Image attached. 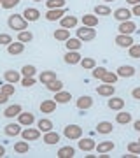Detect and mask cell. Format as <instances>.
Segmentation results:
<instances>
[{
  "mask_svg": "<svg viewBox=\"0 0 140 158\" xmlns=\"http://www.w3.org/2000/svg\"><path fill=\"white\" fill-rule=\"evenodd\" d=\"M37 127H39L40 132H44V134H46V132H51V130H53V121H51V119H47V118L39 119Z\"/></svg>",
  "mask_w": 140,
  "mask_h": 158,
  "instance_id": "cell-32",
  "label": "cell"
},
{
  "mask_svg": "<svg viewBox=\"0 0 140 158\" xmlns=\"http://www.w3.org/2000/svg\"><path fill=\"white\" fill-rule=\"evenodd\" d=\"M138 142H140V139H138Z\"/></svg>",
  "mask_w": 140,
  "mask_h": 158,
  "instance_id": "cell-58",
  "label": "cell"
},
{
  "mask_svg": "<svg viewBox=\"0 0 140 158\" xmlns=\"http://www.w3.org/2000/svg\"><path fill=\"white\" fill-rule=\"evenodd\" d=\"M4 79H6V83L14 85V83H18V81L21 79V76H19L18 70H6V72H4Z\"/></svg>",
  "mask_w": 140,
  "mask_h": 158,
  "instance_id": "cell-19",
  "label": "cell"
},
{
  "mask_svg": "<svg viewBox=\"0 0 140 158\" xmlns=\"http://www.w3.org/2000/svg\"><path fill=\"white\" fill-rule=\"evenodd\" d=\"M105 72H107V69L95 67V69H93V77H95V79H102L103 76H105Z\"/></svg>",
  "mask_w": 140,
  "mask_h": 158,
  "instance_id": "cell-44",
  "label": "cell"
},
{
  "mask_svg": "<svg viewBox=\"0 0 140 158\" xmlns=\"http://www.w3.org/2000/svg\"><path fill=\"white\" fill-rule=\"evenodd\" d=\"M54 98H56V104H67V102H70V98H72V95L68 93V91H56V95H54Z\"/></svg>",
  "mask_w": 140,
  "mask_h": 158,
  "instance_id": "cell-31",
  "label": "cell"
},
{
  "mask_svg": "<svg viewBox=\"0 0 140 158\" xmlns=\"http://www.w3.org/2000/svg\"><path fill=\"white\" fill-rule=\"evenodd\" d=\"M81 67H82L84 70H93V69L96 67L95 58H82V60H81Z\"/></svg>",
  "mask_w": 140,
  "mask_h": 158,
  "instance_id": "cell-35",
  "label": "cell"
},
{
  "mask_svg": "<svg viewBox=\"0 0 140 158\" xmlns=\"http://www.w3.org/2000/svg\"><path fill=\"white\" fill-rule=\"evenodd\" d=\"M81 60H82V56L79 55L77 51H68L67 55H65V63H68V65H75V63H81Z\"/></svg>",
  "mask_w": 140,
  "mask_h": 158,
  "instance_id": "cell-16",
  "label": "cell"
},
{
  "mask_svg": "<svg viewBox=\"0 0 140 158\" xmlns=\"http://www.w3.org/2000/svg\"><path fill=\"white\" fill-rule=\"evenodd\" d=\"M32 39H34V34L28 32V30H23V32H19V35H18V40L23 42V44H25V42H30Z\"/></svg>",
  "mask_w": 140,
  "mask_h": 158,
  "instance_id": "cell-37",
  "label": "cell"
},
{
  "mask_svg": "<svg viewBox=\"0 0 140 158\" xmlns=\"http://www.w3.org/2000/svg\"><path fill=\"white\" fill-rule=\"evenodd\" d=\"M23 51H25V44L23 42H11V44L7 46V53L12 55V56H18V55H21Z\"/></svg>",
  "mask_w": 140,
  "mask_h": 158,
  "instance_id": "cell-10",
  "label": "cell"
},
{
  "mask_svg": "<svg viewBox=\"0 0 140 158\" xmlns=\"http://www.w3.org/2000/svg\"><path fill=\"white\" fill-rule=\"evenodd\" d=\"M96 91H98V95H102V97H112L114 91H116V88H114V85L103 83V85H100L98 88H96Z\"/></svg>",
  "mask_w": 140,
  "mask_h": 158,
  "instance_id": "cell-13",
  "label": "cell"
},
{
  "mask_svg": "<svg viewBox=\"0 0 140 158\" xmlns=\"http://www.w3.org/2000/svg\"><path fill=\"white\" fill-rule=\"evenodd\" d=\"M112 130H114V127H112L110 121H100V123L96 125V132H98V134H103V135L110 134Z\"/></svg>",
  "mask_w": 140,
  "mask_h": 158,
  "instance_id": "cell-22",
  "label": "cell"
},
{
  "mask_svg": "<svg viewBox=\"0 0 140 158\" xmlns=\"http://www.w3.org/2000/svg\"><path fill=\"white\" fill-rule=\"evenodd\" d=\"M109 107H110L112 111H121V109L124 107V100L119 98V97H114V98L109 100Z\"/></svg>",
  "mask_w": 140,
  "mask_h": 158,
  "instance_id": "cell-29",
  "label": "cell"
},
{
  "mask_svg": "<svg viewBox=\"0 0 140 158\" xmlns=\"http://www.w3.org/2000/svg\"><path fill=\"white\" fill-rule=\"evenodd\" d=\"M18 119H19V125L21 127H32V123L35 121V116L32 113H19Z\"/></svg>",
  "mask_w": 140,
  "mask_h": 158,
  "instance_id": "cell-15",
  "label": "cell"
},
{
  "mask_svg": "<svg viewBox=\"0 0 140 158\" xmlns=\"http://www.w3.org/2000/svg\"><path fill=\"white\" fill-rule=\"evenodd\" d=\"M131 14H135V16H138V18H140V4L133 6V11H131Z\"/></svg>",
  "mask_w": 140,
  "mask_h": 158,
  "instance_id": "cell-51",
  "label": "cell"
},
{
  "mask_svg": "<svg viewBox=\"0 0 140 158\" xmlns=\"http://www.w3.org/2000/svg\"><path fill=\"white\" fill-rule=\"evenodd\" d=\"M46 86H47V90H49V91H54V93H56V91H62L63 90V83H62V81H58V79H54L53 83H49V85H46Z\"/></svg>",
  "mask_w": 140,
  "mask_h": 158,
  "instance_id": "cell-39",
  "label": "cell"
},
{
  "mask_svg": "<svg viewBox=\"0 0 140 158\" xmlns=\"http://www.w3.org/2000/svg\"><path fill=\"white\" fill-rule=\"evenodd\" d=\"M131 97H133L135 100H140V86H138V88H135V90L131 91Z\"/></svg>",
  "mask_w": 140,
  "mask_h": 158,
  "instance_id": "cell-49",
  "label": "cell"
},
{
  "mask_svg": "<svg viewBox=\"0 0 140 158\" xmlns=\"http://www.w3.org/2000/svg\"><path fill=\"white\" fill-rule=\"evenodd\" d=\"M116 121H118L119 125H128L130 121H131V113H118Z\"/></svg>",
  "mask_w": 140,
  "mask_h": 158,
  "instance_id": "cell-36",
  "label": "cell"
},
{
  "mask_svg": "<svg viewBox=\"0 0 140 158\" xmlns=\"http://www.w3.org/2000/svg\"><path fill=\"white\" fill-rule=\"evenodd\" d=\"M34 2H42V0H34Z\"/></svg>",
  "mask_w": 140,
  "mask_h": 158,
  "instance_id": "cell-57",
  "label": "cell"
},
{
  "mask_svg": "<svg viewBox=\"0 0 140 158\" xmlns=\"http://www.w3.org/2000/svg\"><path fill=\"white\" fill-rule=\"evenodd\" d=\"M4 155H6V149H4V146H0V158L4 156Z\"/></svg>",
  "mask_w": 140,
  "mask_h": 158,
  "instance_id": "cell-54",
  "label": "cell"
},
{
  "mask_svg": "<svg viewBox=\"0 0 140 158\" xmlns=\"http://www.w3.org/2000/svg\"><path fill=\"white\" fill-rule=\"evenodd\" d=\"M21 85L25 86V88H30V86L35 85V79L34 77H23L21 79Z\"/></svg>",
  "mask_w": 140,
  "mask_h": 158,
  "instance_id": "cell-48",
  "label": "cell"
},
{
  "mask_svg": "<svg viewBox=\"0 0 140 158\" xmlns=\"http://www.w3.org/2000/svg\"><path fill=\"white\" fill-rule=\"evenodd\" d=\"M7 25H9V28L16 30V32H23V30H26L28 21L23 16H19V14H12V16H9V19H7Z\"/></svg>",
  "mask_w": 140,
  "mask_h": 158,
  "instance_id": "cell-1",
  "label": "cell"
},
{
  "mask_svg": "<svg viewBox=\"0 0 140 158\" xmlns=\"http://www.w3.org/2000/svg\"><path fill=\"white\" fill-rule=\"evenodd\" d=\"M44 142L46 144H49V146H53V144H58L60 142V135L56 134V132H46L44 134Z\"/></svg>",
  "mask_w": 140,
  "mask_h": 158,
  "instance_id": "cell-24",
  "label": "cell"
},
{
  "mask_svg": "<svg viewBox=\"0 0 140 158\" xmlns=\"http://www.w3.org/2000/svg\"><path fill=\"white\" fill-rule=\"evenodd\" d=\"M133 128L137 130V132H140V119H137V121L133 123Z\"/></svg>",
  "mask_w": 140,
  "mask_h": 158,
  "instance_id": "cell-52",
  "label": "cell"
},
{
  "mask_svg": "<svg viewBox=\"0 0 140 158\" xmlns=\"http://www.w3.org/2000/svg\"><path fill=\"white\" fill-rule=\"evenodd\" d=\"M65 44H67V49L68 51H79V49H81V46H82V40L77 39V37H75V39H72V37H70Z\"/></svg>",
  "mask_w": 140,
  "mask_h": 158,
  "instance_id": "cell-30",
  "label": "cell"
},
{
  "mask_svg": "<svg viewBox=\"0 0 140 158\" xmlns=\"http://www.w3.org/2000/svg\"><path fill=\"white\" fill-rule=\"evenodd\" d=\"M4 132H6V135H9V137H16V135L21 134V125L19 123H9V125H6Z\"/></svg>",
  "mask_w": 140,
  "mask_h": 158,
  "instance_id": "cell-14",
  "label": "cell"
},
{
  "mask_svg": "<svg viewBox=\"0 0 140 158\" xmlns=\"http://www.w3.org/2000/svg\"><path fill=\"white\" fill-rule=\"evenodd\" d=\"M128 55L131 58H140V44H133L128 48Z\"/></svg>",
  "mask_w": 140,
  "mask_h": 158,
  "instance_id": "cell-42",
  "label": "cell"
},
{
  "mask_svg": "<svg viewBox=\"0 0 140 158\" xmlns=\"http://www.w3.org/2000/svg\"><path fill=\"white\" fill-rule=\"evenodd\" d=\"M95 14H100V16H109V14H112L110 7L107 6H96L95 7Z\"/></svg>",
  "mask_w": 140,
  "mask_h": 158,
  "instance_id": "cell-41",
  "label": "cell"
},
{
  "mask_svg": "<svg viewBox=\"0 0 140 158\" xmlns=\"http://www.w3.org/2000/svg\"><path fill=\"white\" fill-rule=\"evenodd\" d=\"M65 16V9H49V11L46 12V19L47 21H56V19H62Z\"/></svg>",
  "mask_w": 140,
  "mask_h": 158,
  "instance_id": "cell-9",
  "label": "cell"
},
{
  "mask_svg": "<svg viewBox=\"0 0 140 158\" xmlns=\"http://www.w3.org/2000/svg\"><path fill=\"white\" fill-rule=\"evenodd\" d=\"M79 149H82V151H93V149H96V144L93 139H81L79 141Z\"/></svg>",
  "mask_w": 140,
  "mask_h": 158,
  "instance_id": "cell-20",
  "label": "cell"
},
{
  "mask_svg": "<svg viewBox=\"0 0 140 158\" xmlns=\"http://www.w3.org/2000/svg\"><path fill=\"white\" fill-rule=\"evenodd\" d=\"M56 111V100H51V98H47V100L40 102V113L44 114H51Z\"/></svg>",
  "mask_w": 140,
  "mask_h": 158,
  "instance_id": "cell-11",
  "label": "cell"
},
{
  "mask_svg": "<svg viewBox=\"0 0 140 158\" xmlns=\"http://www.w3.org/2000/svg\"><path fill=\"white\" fill-rule=\"evenodd\" d=\"M7 100H9V95H6L4 91H0V104H6Z\"/></svg>",
  "mask_w": 140,
  "mask_h": 158,
  "instance_id": "cell-50",
  "label": "cell"
},
{
  "mask_svg": "<svg viewBox=\"0 0 140 158\" xmlns=\"http://www.w3.org/2000/svg\"><path fill=\"white\" fill-rule=\"evenodd\" d=\"M82 25L84 27H91V28H95L96 25H98V18L95 14H84L82 16Z\"/></svg>",
  "mask_w": 140,
  "mask_h": 158,
  "instance_id": "cell-26",
  "label": "cell"
},
{
  "mask_svg": "<svg viewBox=\"0 0 140 158\" xmlns=\"http://www.w3.org/2000/svg\"><path fill=\"white\" fill-rule=\"evenodd\" d=\"M19 113H23V107L19 104H14V106H9V107L4 111V116H6V118H14V116H19Z\"/></svg>",
  "mask_w": 140,
  "mask_h": 158,
  "instance_id": "cell-17",
  "label": "cell"
},
{
  "mask_svg": "<svg viewBox=\"0 0 140 158\" xmlns=\"http://www.w3.org/2000/svg\"><path fill=\"white\" fill-rule=\"evenodd\" d=\"M131 16H133L131 11H128L126 7H119V9H116V12H114V18H116L119 23L121 21H130V18Z\"/></svg>",
  "mask_w": 140,
  "mask_h": 158,
  "instance_id": "cell-8",
  "label": "cell"
},
{
  "mask_svg": "<svg viewBox=\"0 0 140 158\" xmlns=\"http://www.w3.org/2000/svg\"><path fill=\"white\" fill-rule=\"evenodd\" d=\"M12 42V37L9 34H0V44H4V46H9Z\"/></svg>",
  "mask_w": 140,
  "mask_h": 158,
  "instance_id": "cell-47",
  "label": "cell"
},
{
  "mask_svg": "<svg viewBox=\"0 0 140 158\" xmlns=\"http://www.w3.org/2000/svg\"><path fill=\"white\" fill-rule=\"evenodd\" d=\"M74 155H75V149L72 146H63V148H60V151H58L56 156L58 158H72Z\"/></svg>",
  "mask_w": 140,
  "mask_h": 158,
  "instance_id": "cell-27",
  "label": "cell"
},
{
  "mask_svg": "<svg viewBox=\"0 0 140 158\" xmlns=\"http://www.w3.org/2000/svg\"><path fill=\"white\" fill-rule=\"evenodd\" d=\"M103 2H107V4H109V2H114V0H103Z\"/></svg>",
  "mask_w": 140,
  "mask_h": 158,
  "instance_id": "cell-55",
  "label": "cell"
},
{
  "mask_svg": "<svg viewBox=\"0 0 140 158\" xmlns=\"http://www.w3.org/2000/svg\"><path fill=\"white\" fill-rule=\"evenodd\" d=\"M60 25H62V28H75L77 27V18L67 14L60 19Z\"/></svg>",
  "mask_w": 140,
  "mask_h": 158,
  "instance_id": "cell-12",
  "label": "cell"
},
{
  "mask_svg": "<svg viewBox=\"0 0 140 158\" xmlns=\"http://www.w3.org/2000/svg\"><path fill=\"white\" fill-rule=\"evenodd\" d=\"M39 79H40L42 85H49V83H53V81L56 79V72L54 70H44V72L40 74Z\"/></svg>",
  "mask_w": 140,
  "mask_h": 158,
  "instance_id": "cell-21",
  "label": "cell"
},
{
  "mask_svg": "<svg viewBox=\"0 0 140 158\" xmlns=\"http://www.w3.org/2000/svg\"><path fill=\"white\" fill-rule=\"evenodd\" d=\"M130 6H137V4H140V0H126Z\"/></svg>",
  "mask_w": 140,
  "mask_h": 158,
  "instance_id": "cell-53",
  "label": "cell"
},
{
  "mask_svg": "<svg viewBox=\"0 0 140 158\" xmlns=\"http://www.w3.org/2000/svg\"><path fill=\"white\" fill-rule=\"evenodd\" d=\"M112 149H114V142L112 141H103L96 146V151L98 153H109V151H112Z\"/></svg>",
  "mask_w": 140,
  "mask_h": 158,
  "instance_id": "cell-33",
  "label": "cell"
},
{
  "mask_svg": "<svg viewBox=\"0 0 140 158\" xmlns=\"http://www.w3.org/2000/svg\"><path fill=\"white\" fill-rule=\"evenodd\" d=\"M14 151L18 153V155H25V153H28L30 151V144H28V141H19V142H16L14 144Z\"/></svg>",
  "mask_w": 140,
  "mask_h": 158,
  "instance_id": "cell-28",
  "label": "cell"
},
{
  "mask_svg": "<svg viewBox=\"0 0 140 158\" xmlns=\"http://www.w3.org/2000/svg\"><path fill=\"white\" fill-rule=\"evenodd\" d=\"M63 135L67 137L68 141H77V139L82 137V128H81L79 125H68V127H65V130H63Z\"/></svg>",
  "mask_w": 140,
  "mask_h": 158,
  "instance_id": "cell-2",
  "label": "cell"
},
{
  "mask_svg": "<svg viewBox=\"0 0 140 158\" xmlns=\"http://www.w3.org/2000/svg\"><path fill=\"white\" fill-rule=\"evenodd\" d=\"M54 39L62 40V42H67V40L70 39V30L68 28H58L54 32Z\"/></svg>",
  "mask_w": 140,
  "mask_h": 158,
  "instance_id": "cell-25",
  "label": "cell"
},
{
  "mask_svg": "<svg viewBox=\"0 0 140 158\" xmlns=\"http://www.w3.org/2000/svg\"><path fill=\"white\" fill-rule=\"evenodd\" d=\"M75 106H77V109H81V111H86V109L93 107V98H91L90 95H82V97L77 98Z\"/></svg>",
  "mask_w": 140,
  "mask_h": 158,
  "instance_id": "cell-5",
  "label": "cell"
},
{
  "mask_svg": "<svg viewBox=\"0 0 140 158\" xmlns=\"http://www.w3.org/2000/svg\"><path fill=\"white\" fill-rule=\"evenodd\" d=\"M128 151L133 155H140V142H130L128 144Z\"/></svg>",
  "mask_w": 140,
  "mask_h": 158,
  "instance_id": "cell-45",
  "label": "cell"
},
{
  "mask_svg": "<svg viewBox=\"0 0 140 158\" xmlns=\"http://www.w3.org/2000/svg\"><path fill=\"white\" fill-rule=\"evenodd\" d=\"M19 2H21V0H4L2 7H4V9H12V7H16Z\"/></svg>",
  "mask_w": 140,
  "mask_h": 158,
  "instance_id": "cell-46",
  "label": "cell"
},
{
  "mask_svg": "<svg viewBox=\"0 0 140 158\" xmlns=\"http://www.w3.org/2000/svg\"><path fill=\"white\" fill-rule=\"evenodd\" d=\"M23 18H25L26 21H37L40 18V11L35 9V7H26V9L23 11Z\"/></svg>",
  "mask_w": 140,
  "mask_h": 158,
  "instance_id": "cell-7",
  "label": "cell"
},
{
  "mask_svg": "<svg viewBox=\"0 0 140 158\" xmlns=\"http://www.w3.org/2000/svg\"><path fill=\"white\" fill-rule=\"evenodd\" d=\"M2 4H4V0H0V6H2Z\"/></svg>",
  "mask_w": 140,
  "mask_h": 158,
  "instance_id": "cell-56",
  "label": "cell"
},
{
  "mask_svg": "<svg viewBox=\"0 0 140 158\" xmlns=\"http://www.w3.org/2000/svg\"><path fill=\"white\" fill-rule=\"evenodd\" d=\"M116 44H118L119 48H130V46H133V39H131L130 35L119 34L118 37H116Z\"/></svg>",
  "mask_w": 140,
  "mask_h": 158,
  "instance_id": "cell-18",
  "label": "cell"
},
{
  "mask_svg": "<svg viewBox=\"0 0 140 158\" xmlns=\"http://www.w3.org/2000/svg\"><path fill=\"white\" fill-rule=\"evenodd\" d=\"M118 72H110V70H107L105 72V76L102 77V81L103 83H109V85H116V81H118Z\"/></svg>",
  "mask_w": 140,
  "mask_h": 158,
  "instance_id": "cell-34",
  "label": "cell"
},
{
  "mask_svg": "<svg viewBox=\"0 0 140 158\" xmlns=\"http://www.w3.org/2000/svg\"><path fill=\"white\" fill-rule=\"evenodd\" d=\"M118 76L119 77H131V76H135V69L131 65H121L118 69Z\"/></svg>",
  "mask_w": 140,
  "mask_h": 158,
  "instance_id": "cell-23",
  "label": "cell"
},
{
  "mask_svg": "<svg viewBox=\"0 0 140 158\" xmlns=\"http://www.w3.org/2000/svg\"><path fill=\"white\" fill-rule=\"evenodd\" d=\"M96 37V30L91 28V27H82V28H77V39H81L82 42H90Z\"/></svg>",
  "mask_w": 140,
  "mask_h": 158,
  "instance_id": "cell-3",
  "label": "cell"
},
{
  "mask_svg": "<svg viewBox=\"0 0 140 158\" xmlns=\"http://www.w3.org/2000/svg\"><path fill=\"white\" fill-rule=\"evenodd\" d=\"M35 72H37V69H35L34 65H25V67L21 69V74L25 77H34Z\"/></svg>",
  "mask_w": 140,
  "mask_h": 158,
  "instance_id": "cell-40",
  "label": "cell"
},
{
  "mask_svg": "<svg viewBox=\"0 0 140 158\" xmlns=\"http://www.w3.org/2000/svg\"><path fill=\"white\" fill-rule=\"evenodd\" d=\"M47 9H62L65 6V0H46Z\"/></svg>",
  "mask_w": 140,
  "mask_h": 158,
  "instance_id": "cell-38",
  "label": "cell"
},
{
  "mask_svg": "<svg viewBox=\"0 0 140 158\" xmlns=\"http://www.w3.org/2000/svg\"><path fill=\"white\" fill-rule=\"evenodd\" d=\"M135 30H137V25H135L131 19H130V21H121V23H119V34L131 35Z\"/></svg>",
  "mask_w": 140,
  "mask_h": 158,
  "instance_id": "cell-4",
  "label": "cell"
},
{
  "mask_svg": "<svg viewBox=\"0 0 140 158\" xmlns=\"http://www.w3.org/2000/svg\"><path fill=\"white\" fill-rule=\"evenodd\" d=\"M21 137L25 139V141H37V139L40 137V130L39 128H30V127H28L26 130L21 132Z\"/></svg>",
  "mask_w": 140,
  "mask_h": 158,
  "instance_id": "cell-6",
  "label": "cell"
},
{
  "mask_svg": "<svg viewBox=\"0 0 140 158\" xmlns=\"http://www.w3.org/2000/svg\"><path fill=\"white\" fill-rule=\"evenodd\" d=\"M0 91H4L6 95L12 97L14 93H16V90H14V85H11V83H7V85H2V90Z\"/></svg>",
  "mask_w": 140,
  "mask_h": 158,
  "instance_id": "cell-43",
  "label": "cell"
}]
</instances>
